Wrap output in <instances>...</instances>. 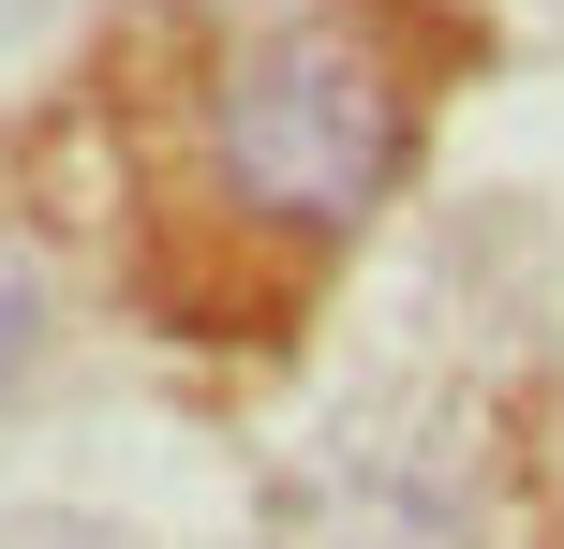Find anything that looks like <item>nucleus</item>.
Returning <instances> with one entry per match:
<instances>
[{"label":"nucleus","mask_w":564,"mask_h":549,"mask_svg":"<svg viewBox=\"0 0 564 549\" xmlns=\"http://www.w3.org/2000/svg\"><path fill=\"white\" fill-rule=\"evenodd\" d=\"M30 356H45V253L0 223V386H15Z\"/></svg>","instance_id":"f03ea898"},{"label":"nucleus","mask_w":564,"mask_h":549,"mask_svg":"<svg viewBox=\"0 0 564 549\" xmlns=\"http://www.w3.org/2000/svg\"><path fill=\"white\" fill-rule=\"evenodd\" d=\"M208 164L253 223H357L401 164V75L371 59V30L297 15L268 45H238V75L208 89Z\"/></svg>","instance_id":"f257e3e1"}]
</instances>
